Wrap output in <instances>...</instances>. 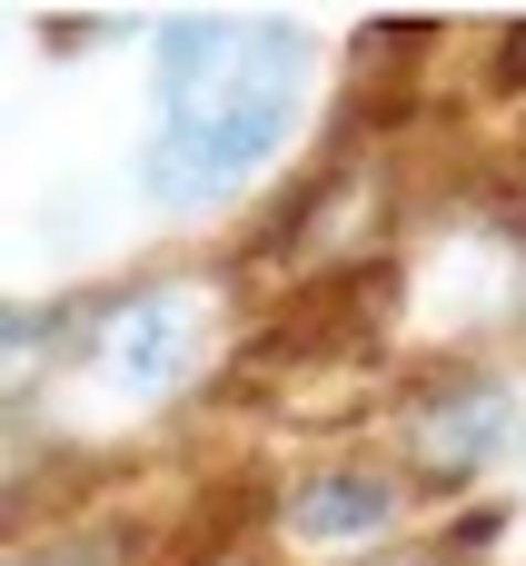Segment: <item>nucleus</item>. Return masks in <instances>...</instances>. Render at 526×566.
<instances>
[{
    "label": "nucleus",
    "instance_id": "nucleus-2",
    "mask_svg": "<svg viewBox=\"0 0 526 566\" xmlns=\"http://www.w3.org/2000/svg\"><path fill=\"white\" fill-rule=\"evenodd\" d=\"M99 368H109V388H129V398H169V388L199 368V318H189V298H129V308L99 328Z\"/></svg>",
    "mask_w": 526,
    "mask_h": 566
},
{
    "label": "nucleus",
    "instance_id": "nucleus-3",
    "mask_svg": "<svg viewBox=\"0 0 526 566\" xmlns=\"http://www.w3.org/2000/svg\"><path fill=\"white\" fill-rule=\"evenodd\" d=\"M497 448H507V388H457L448 408L418 418V458L438 478H477Z\"/></svg>",
    "mask_w": 526,
    "mask_h": 566
},
{
    "label": "nucleus",
    "instance_id": "nucleus-1",
    "mask_svg": "<svg viewBox=\"0 0 526 566\" xmlns=\"http://www.w3.org/2000/svg\"><path fill=\"white\" fill-rule=\"evenodd\" d=\"M308 40L288 20H169L159 30V129L139 189L169 209L229 199L298 119Z\"/></svg>",
    "mask_w": 526,
    "mask_h": 566
},
{
    "label": "nucleus",
    "instance_id": "nucleus-4",
    "mask_svg": "<svg viewBox=\"0 0 526 566\" xmlns=\"http://www.w3.org/2000/svg\"><path fill=\"white\" fill-rule=\"evenodd\" d=\"M388 478H368V468H338V478H308L298 497H288V527L308 537V547H348V537H368V527H388Z\"/></svg>",
    "mask_w": 526,
    "mask_h": 566
}]
</instances>
